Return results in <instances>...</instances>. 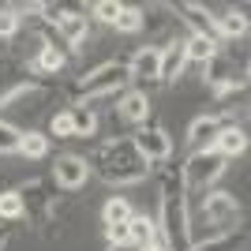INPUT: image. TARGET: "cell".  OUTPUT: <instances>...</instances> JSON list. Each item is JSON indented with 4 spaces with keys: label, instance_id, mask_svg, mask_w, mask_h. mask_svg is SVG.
I'll return each instance as SVG.
<instances>
[{
    "label": "cell",
    "instance_id": "cell-1",
    "mask_svg": "<svg viewBox=\"0 0 251 251\" xmlns=\"http://www.w3.org/2000/svg\"><path fill=\"white\" fill-rule=\"evenodd\" d=\"M86 161H90V173H98L105 184H116V188L143 184L147 173H150V165L139 157V150L131 147V139H127V135L105 139V143L86 157Z\"/></svg>",
    "mask_w": 251,
    "mask_h": 251
},
{
    "label": "cell",
    "instance_id": "cell-2",
    "mask_svg": "<svg viewBox=\"0 0 251 251\" xmlns=\"http://www.w3.org/2000/svg\"><path fill=\"white\" fill-rule=\"evenodd\" d=\"M127 86H131L127 64L124 60H109V64H98L94 72H86L68 94H72L75 105H86V101H101V98H120Z\"/></svg>",
    "mask_w": 251,
    "mask_h": 251
},
{
    "label": "cell",
    "instance_id": "cell-3",
    "mask_svg": "<svg viewBox=\"0 0 251 251\" xmlns=\"http://www.w3.org/2000/svg\"><path fill=\"white\" fill-rule=\"evenodd\" d=\"M199 214L210 225V236H218V232H236L240 221H244V206L236 202V195H232V191H221V188L202 191Z\"/></svg>",
    "mask_w": 251,
    "mask_h": 251
},
{
    "label": "cell",
    "instance_id": "cell-4",
    "mask_svg": "<svg viewBox=\"0 0 251 251\" xmlns=\"http://www.w3.org/2000/svg\"><path fill=\"white\" fill-rule=\"evenodd\" d=\"M225 173V157L218 150H195L188 154V161L180 165V176H184V191H206L214 180Z\"/></svg>",
    "mask_w": 251,
    "mask_h": 251
},
{
    "label": "cell",
    "instance_id": "cell-5",
    "mask_svg": "<svg viewBox=\"0 0 251 251\" xmlns=\"http://www.w3.org/2000/svg\"><path fill=\"white\" fill-rule=\"evenodd\" d=\"M19 191V199H23V214L38 225V229H49V221L52 214H56V195H52V184L49 180H26Z\"/></svg>",
    "mask_w": 251,
    "mask_h": 251
},
{
    "label": "cell",
    "instance_id": "cell-6",
    "mask_svg": "<svg viewBox=\"0 0 251 251\" xmlns=\"http://www.w3.org/2000/svg\"><path fill=\"white\" fill-rule=\"evenodd\" d=\"M131 147L139 150V157L147 161V165H165L173 161V135H169L161 124H143L131 135Z\"/></svg>",
    "mask_w": 251,
    "mask_h": 251
},
{
    "label": "cell",
    "instance_id": "cell-7",
    "mask_svg": "<svg viewBox=\"0 0 251 251\" xmlns=\"http://www.w3.org/2000/svg\"><path fill=\"white\" fill-rule=\"evenodd\" d=\"M45 98H49V86H45L42 79H15L11 86H4V90H0V109L38 113Z\"/></svg>",
    "mask_w": 251,
    "mask_h": 251
},
{
    "label": "cell",
    "instance_id": "cell-8",
    "mask_svg": "<svg viewBox=\"0 0 251 251\" xmlns=\"http://www.w3.org/2000/svg\"><path fill=\"white\" fill-rule=\"evenodd\" d=\"M124 64H127V75H131L135 90L157 86V79H161V45H143V49Z\"/></svg>",
    "mask_w": 251,
    "mask_h": 251
},
{
    "label": "cell",
    "instance_id": "cell-9",
    "mask_svg": "<svg viewBox=\"0 0 251 251\" xmlns=\"http://www.w3.org/2000/svg\"><path fill=\"white\" fill-rule=\"evenodd\" d=\"M90 176H94V173H90V161H86L83 154H60L52 161V180H56V188H64V191L86 188Z\"/></svg>",
    "mask_w": 251,
    "mask_h": 251
},
{
    "label": "cell",
    "instance_id": "cell-10",
    "mask_svg": "<svg viewBox=\"0 0 251 251\" xmlns=\"http://www.w3.org/2000/svg\"><path fill=\"white\" fill-rule=\"evenodd\" d=\"M56 38H60L64 52H72V49H83L86 38H90V15L79 8H68L60 15V23H56Z\"/></svg>",
    "mask_w": 251,
    "mask_h": 251
},
{
    "label": "cell",
    "instance_id": "cell-11",
    "mask_svg": "<svg viewBox=\"0 0 251 251\" xmlns=\"http://www.w3.org/2000/svg\"><path fill=\"white\" fill-rule=\"evenodd\" d=\"M244 68H236V60H232L229 52H214L206 64H202V79H206V86H210V94L214 90H221V86H229V83H236V79H244Z\"/></svg>",
    "mask_w": 251,
    "mask_h": 251
},
{
    "label": "cell",
    "instance_id": "cell-12",
    "mask_svg": "<svg viewBox=\"0 0 251 251\" xmlns=\"http://www.w3.org/2000/svg\"><path fill=\"white\" fill-rule=\"evenodd\" d=\"M116 113H120V120H124V124H131V127L150 124V94H147V90L127 86L124 94L116 98Z\"/></svg>",
    "mask_w": 251,
    "mask_h": 251
},
{
    "label": "cell",
    "instance_id": "cell-13",
    "mask_svg": "<svg viewBox=\"0 0 251 251\" xmlns=\"http://www.w3.org/2000/svg\"><path fill=\"white\" fill-rule=\"evenodd\" d=\"M173 15H176V23H188L191 34L214 38V42H218V34H214V11H210V8L191 4V0H180V4H173Z\"/></svg>",
    "mask_w": 251,
    "mask_h": 251
},
{
    "label": "cell",
    "instance_id": "cell-14",
    "mask_svg": "<svg viewBox=\"0 0 251 251\" xmlns=\"http://www.w3.org/2000/svg\"><path fill=\"white\" fill-rule=\"evenodd\" d=\"M229 124L221 113H202V116H195L191 120V127H188V147H191V154L195 150H206L214 139H218V131Z\"/></svg>",
    "mask_w": 251,
    "mask_h": 251
},
{
    "label": "cell",
    "instance_id": "cell-15",
    "mask_svg": "<svg viewBox=\"0 0 251 251\" xmlns=\"http://www.w3.org/2000/svg\"><path fill=\"white\" fill-rule=\"evenodd\" d=\"M210 150H218L225 161H232V157H240L244 150H248V131L232 120V124H225V127L218 131V139L210 143Z\"/></svg>",
    "mask_w": 251,
    "mask_h": 251
},
{
    "label": "cell",
    "instance_id": "cell-16",
    "mask_svg": "<svg viewBox=\"0 0 251 251\" xmlns=\"http://www.w3.org/2000/svg\"><path fill=\"white\" fill-rule=\"evenodd\" d=\"M184 68H188L184 42H165V45H161V79H157V83H161V86L176 83L180 75H184Z\"/></svg>",
    "mask_w": 251,
    "mask_h": 251
},
{
    "label": "cell",
    "instance_id": "cell-17",
    "mask_svg": "<svg viewBox=\"0 0 251 251\" xmlns=\"http://www.w3.org/2000/svg\"><path fill=\"white\" fill-rule=\"evenodd\" d=\"M214 34H218V42H232V38H244L248 34V15L244 8H229L214 15Z\"/></svg>",
    "mask_w": 251,
    "mask_h": 251
},
{
    "label": "cell",
    "instance_id": "cell-18",
    "mask_svg": "<svg viewBox=\"0 0 251 251\" xmlns=\"http://www.w3.org/2000/svg\"><path fill=\"white\" fill-rule=\"evenodd\" d=\"M173 23H176L173 4H147V8H143V30H150L154 38L169 34V30H173Z\"/></svg>",
    "mask_w": 251,
    "mask_h": 251
},
{
    "label": "cell",
    "instance_id": "cell-19",
    "mask_svg": "<svg viewBox=\"0 0 251 251\" xmlns=\"http://www.w3.org/2000/svg\"><path fill=\"white\" fill-rule=\"evenodd\" d=\"M64 64H68V52H64V49H56V45H42L38 56H34L26 68H30L34 75H60Z\"/></svg>",
    "mask_w": 251,
    "mask_h": 251
},
{
    "label": "cell",
    "instance_id": "cell-20",
    "mask_svg": "<svg viewBox=\"0 0 251 251\" xmlns=\"http://www.w3.org/2000/svg\"><path fill=\"white\" fill-rule=\"evenodd\" d=\"M127 236H131V248H147V244L161 240L157 236V221L150 218V214H131V221H127Z\"/></svg>",
    "mask_w": 251,
    "mask_h": 251
},
{
    "label": "cell",
    "instance_id": "cell-21",
    "mask_svg": "<svg viewBox=\"0 0 251 251\" xmlns=\"http://www.w3.org/2000/svg\"><path fill=\"white\" fill-rule=\"evenodd\" d=\"M248 244V232L236 229V232H218V236H206V240H195L191 251H244Z\"/></svg>",
    "mask_w": 251,
    "mask_h": 251
},
{
    "label": "cell",
    "instance_id": "cell-22",
    "mask_svg": "<svg viewBox=\"0 0 251 251\" xmlns=\"http://www.w3.org/2000/svg\"><path fill=\"white\" fill-rule=\"evenodd\" d=\"M218 49H221V42H214V38H199V34H188V38H184V56H188V64H206Z\"/></svg>",
    "mask_w": 251,
    "mask_h": 251
},
{
    "label": "cell",
    "instance_id": "cell-23",
    "mask_svg": "<svg viewBox=\"0 0 251 251\" xmlns=\"http://www.w3.org/2000/svg\"><path fill=\"white\" fill-rule=\"evenodd\" d=\"M98 113L90 109V105H75L72 109V131H75V139H90V135H98Z\"/></svg>",
    "mask_w": 251,
    "mask_h": 251
},
{
    "label": "cell",
    "instance_id": "cell-24",
    "mask_svg": "<svg viewBox=\"0 0 251 251\" xmlns=\"http://www.w3.org/2000/svg\"><path fill=\"white\" fill-rule=\"evenodd\" d=\"M131 214H135V210H131V202H127L124 195H113V199L101 206V221L105 225H127Z\"/></svg>",
    "mask_w": 251,
    "mask_h": 251
},
{
    "label": "cell",
    "instance_id": "cell-25",
    "mask_svg": "<svg viewBox=\"0 0 251 251\" xmlns=\"http://www.w3.org/2000/svg\"><path fill=\"white\" fill-rule=\"evenodd\" d=\"M15 154L30 157V161L45 157V154H49V135H42V131H23V139H19V150H15Z\"/></svg>",
    "mask_w": 251,
    "mask_h": 251
},
{
    "label": "cell",
    "instance_id": "cell-26",
    "mask_svg": "<svg viewBox=\"0 0 251 251\" xmlns=\"http://www.w3.org/2000/svg\"><path fill=\"white\" fill-rule=\"evenodd\" d=\"M23 199L19 191H0V225H11V221H23Z\"/></svg>",
    "mask_w": 251,
    "mask_h": 251
},
{
    "label": "cell",
    "instance_id": "cell-27",
    "mask_svg": "<svg viewBox=\"0 0 251 251\" xmlns=\"http://www.w3.org/2000/svg\"><path fill=\"white\" fill-rule=\"evenodd\" d=\"M23 30V8H0V42H11Z\"/></svg>",
    "mask_w": 251,
    "mask_h": 251
},
{
    "label": "cell",
    "instance_id": "cell-28",
    "mask_svg": "<svg viewBox=\"0 0 251 251\" xmlns=\"http://www.w3.org/2000/svg\"><path fill=\"white\" fill-rule=\"evenodd\" d=\"M116 30L120 34H139L143 30V8H139V4H124V8H120V19H116Z\"/></svg>",
    "mask_w": 251,
    "mask_h": 251
},
{
    "label": "cell",
    "instance_id": "cell-29",
    "mask_svg": "<svg viewBox=\"0 0 251 251\" xmlns=\"http://www.w3.org/2000/svg\"><path fill=\"white\" fill-rule=\"evenodd\" d=\"M52 135H56V139H75V131H72V109H60V113L49 116V139Z\"/></svg>",
    "mask_w": 251,
    "mask_h": 251
},
{
    "label": "cell",
    "instance_id": "cell-30",
    "mask_svg": "<svg viewBox=\"0 0 251 251\" xmlns=\"http://www.w3.org/2000/svg\"><path fill=\"white\" fill-rule=\"evenodd\" d=\"M19 139H23V131L11 120H0V154H15L19 150Z\"/></svg>",
    "mask_w": 251,
    "mask_h": 251
},
{
    "label": "cell",
    "instance_id": "cell-31",
    "mask_svg": "<svg viewBox=\"0 0 251 251\" xmlns=\"http://www.w3.org/2000/svg\"><path fill=\"white\" fill-rule=\"evenodd\" d=\"M120 8H124V4H116V0H98V4H90V15H94V19H101V23H109V26H116Z\"/></svg>",
    "mask_w": 251,
    "mask_h": 251
},
{
    "label": "cell",
    "instance_id": "cell-32",
    "mask_svg": "<svg viewBox=\"0 0 251 251\" xmlns=\"http://www.w3.org/2000/svg\"><path fill=\"white\" fill-rule=\"evenodd\" d=\"M105 240H109V248H127L131 244L127 225H105Z\"/></svg>",
    "mask_w": 251,
    "mask_h": 251
},
{
    "label": "cell",
    "instance_id": "cell-33",
    "mask_svg": "<svg viewBox=\"0 0 251 251\" xmlns=\"http://www.w3.org/2000/svg\"><path fill=\"white\" fill-rule=\"evenodd\" d=\"M11 244V225H0V251H8Z\"/></svg>",
    "mask_w": 251,
    "mask_h": 251
},
{
    "label": "cell",
    "instance_id": "cell-34",
    "mask_svg": "<svg viewBox=\"0 0 251 251\" xmlns=\"http://www.w3.org/2000/svg\"><path fill=\"white\" fill-rule=\"evenodd\" d=\"M139 251H165V244H161V240H154V244H147V248H139Z\"/></svg>",
    "mask_w": 251,
    "mask_h": 251
},
{
    "label": "cell",
    "instance_id": "cell-35",
    "mask_svg": "<svg viewBox=\"0 0 251 251\" xmlns=\"http://www.w3.org/2000/svg\"><path fill=\"white\" fill-rule=\"evenodd\" d=\"M109 251H135V248H131V244H127V248H109Z\"/></svg>",
    "mask_w": 251,
    "mask_h": 251
}]
</instances>
